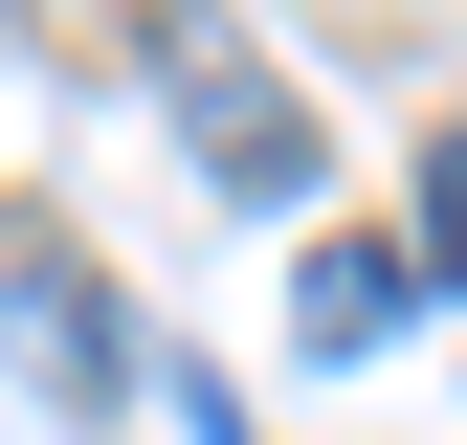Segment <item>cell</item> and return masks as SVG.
Returning a JSON list of instances; mask_svg holds the SVG:
<instances>
[{"mask_svg":"<svg viewBox=\"0 0 467 445\" xmlns=\"http://www.w3.org/2000/svg\"><path fill=\"white\" fill-rule=\"evenodd\" d=\"M423 267H445V290H467V134L423 156Z\"/></svg>","mask_w":467,"mask_h":445,"instance_id":"5b68a950","label":"cell"},{"mask_svg":"<svg viewBox=\"0 0 467 445\" xmlns=\"http://www.w3.org/2000/svg\"><path fill=\"white\" fill-rule=\"evenodd\" d=\"M156 111L201 134V179H223V201H312V111H289V67H267V45L156 23Z\"/></svg>","mask_w":467,"mask_h":445,"instance_id":"6da1fadb","label":"cell"},{"mask_svg":"<svg viewBox=\"0 0 467 445\" xmlns=\"http://www.w3.org/2000/svg\"><path fill=\"white\" fill-rule=\"evenodd\" d=\"M111 423H134V445H245V423H223L201 378H179V357H134V378H111Z\"/></svg>","mask_w":467,"mask_h":445,"instance_id":"277c9868","label":"cell"},{"mask_svg":"<svg viewBox=\"0 0 467 445\" xmlns=\"http://www.w3.org/2000/svg\"><path fill=\"white\" fill-rule=\"evenodd\" d=\"M289 334H312V357H379L400 334V245H312L289 267Z\"/></svg>","mask_w":467,"mask_h":445,"instance_id":"3957f363","label":"cell"},{"mask_svg":"<svg viewBox=\"0 0 467 445\" xmlns=\"http://www.w3.org/2000/svg\"><path fill=\"white\" fill-rule=\"evenodd\" d=\"M0 357L45 378L67 423H111V378H134V334H111V267L67 245V222H0Z\"/></svg>","mask_w":467,"mask_h":445,"instance_id":"7a4b0ae2","label":"cell"}]
</instances>
